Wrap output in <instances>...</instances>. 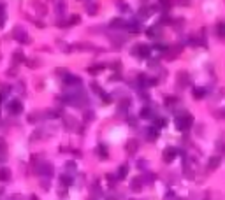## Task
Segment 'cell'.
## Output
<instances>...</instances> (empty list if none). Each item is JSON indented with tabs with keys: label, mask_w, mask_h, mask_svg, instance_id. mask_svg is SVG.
<instances>
[{
	"label": "cell",
	"mask_w": 225,
	"mask_h": 200,
	"mask_svg": "<svg viewBox=\"0 0 225 200\" xmlns=\"http://www.w3.org/2000/svg\"><path fill=\"white\" fill-rule=\"evenodd\" d=\"M21 109H23V107H21V104L18 102V100H12V102L9 104V111L12 112V114H18V112H21Z\"/></svg>",
	"instance_id": "obj_1"
},
{
	"label": "cell",
	"mask_w": 225,
	"mask_h": 200,
	"mask_svg": "<svg viewBox=\"0 0 225 200\" xmlns=\"http://www.w3.org/2000/svg\"><path fill=\"white\" fill-rule=\"evenodd\" d=\"M164 156H165V161H171V160H173V158H176V149H173V148H169V149H165Z\"/></svg>",
	"instance_id": "obj_2"
},
{
	"label": "cell",
	"mask_w": 225,
	"mask_h": 200,
	"mask_svg": "<svg viewBox=\"0 0 225 200\" xmlns=\"http://www.w3.org/2000/svg\"><path fill=\"white\" fill-rule=\"evenodd\" d=\"M218 165H220V158H218V156H213L211 161H209V169H216Z\"/></svg>",
	"instance_id": "obj_3"
},
{
	"label": "cell",
	"mask_w": 225,
	"mask_h": 200,
	"mask_svg": "<svg viewBox=\"0 0 225 200\" xmlns=\"http://www.w3.org/2000/svg\"><path fill=\"white\" fill-rule=\"evenodd\" d=\"M141 118H153V116H151V111H150V109H143V111H141Z\"/></svg>",
	"instance_id": "obj_4"
},
{
	"label": "cell",
	"mask_w": 225,
	"mask_h": 200,
	"mask_svg": "<svg viewBox=\"0 0 225 200\" xmlns=\"http://www.w3.org/2000/svg\"><path fill=\"white\" fill-rule=\"evenodd\" d=\"M7 177H9V170L2 169L0 170V179H7Z\"/></svg>",
	"instance_id": "obj_5"
},
{
	"label": "cell",
	"mask_w": 225,
	"mask_h": 200,
	"mask_svg": "<svg viewBox=\"0 0 225 200\" xmlns=\"http://www.w3.org/2000/svg\"><path fill=\"white\" fill-rule=\"evenodd\" d=\"M194 95L197 97V98H201V97H204V95H206V91H204V90H195Z\"/></svg>",
	"instance_id": "obj_6"
},
{
	"label": "cell",
	"mask_w": 225,
	"mask_h": 200,
	"mask_svg": "<svg viewBox=\"0 0 225 200\" xmlns=\"http://www.w3.org/2000/svg\"><path fill=\"white\" fill-rule=\"evenodd\" d=\"M146 135H150L151 139H155L157 137V128H150V132H146Z\"/></svg>",
	"instance_id": "obj_7"
},
{
	"label": "cell",
	"mask_w": 225,
	"mask_h": 200,
	"mask_svg": "<svg viewBox=\"0 0 225 200\" xmlns=\"http://www.w3.org/2000/svg\"><path fill=\"white\" fill-rule=\"evenodd\" d=\"M118 176H120V177H125V176H127V167H125V165L122 167V170H118Z\"/></svg>",
	"instance_id": "obj_8"
},
{
	"label": "cell",
	"mask_w": 225,
	"mask_h": 200,
	"mask_svg": "<svg viewBox=\"0 0 225 200\" xmlns=\"http://www.w3.org/2000/svg\"><path fill=\"white\" fill-rule=\"evenodd\" d=\"M2 144H4V140L0 139V153H2V151H4V146H2Z\"/></svg>",
	"instance_id": "obj_9"
}]
</instances>
